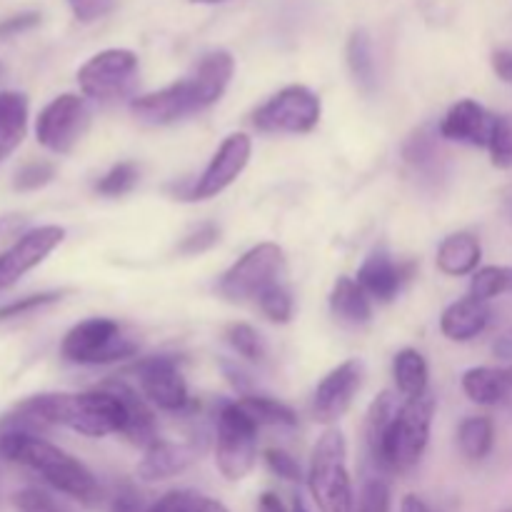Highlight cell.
<instances>
[{"label": "cell", "mask_w": 512, "mask_h": 512, "mask_svg": "<svg viewBox=\"0 0 512 512\" xmlns=\"http://www.w3.org/2000/svg\"><path fill=\"white\" fill-rule=\"evenodd\" d=\"M133 373L138 375L140 393L153 408L165 413H185L193 405L188 380L175 355H148L135 360Z\"/></svg>", "instance_id": "8fae6325"}, {"label": "cell", "mask_w": 512, "mask_h": 512, "mask_svg": "<svg viewBox=\"0 0 512 512\" xmlns=\"http://www.w3.org/2000/svg\"><path fill=\"white\" fill-rule=\"evenodd\" d=\"M40 25V13L38 10H23V13H15L10 18L0 20V40L3 38H15L20 33H28V30L38 28Z\"/></svg>", "instance_id": "bcb514c9"}, {"label": "cell", "mask_w": 512, "mask_h": 512, "mask_svg": "<svg viewBox=\"0 0 512 512\" xmlns=\"http://www.w3.org/2000/svg\"><path fill=\"white\" fill-rule=\"evenodd\" d=\"M255 305H258V310L270 320V323H278V325L290 323L295 310L293 293H290V288L285 283L273 285L270 290H265Z\"/></svg>", "instance_id": "e575fe53"}, {"label": "cell", "mask_w": 512, "mask_h": 512, "mask_svg": "<svg viewBox=\"0 0 512 512\" xmlns=\"http://www.w3.org/2000/svg\"><path fill=\"white\" fill-rule=\"evenodd\" d=\"M0 458L33 470L50 488L80 503L83 508H95L103 503V488L88 470V465H83L50 440L40 438L33 430L10 423L0 425Z\"/></svg>", "instance_id": "7a4b0ae2"}, {"label": "cell", "mask_w": 512, "mask_h": 512, "mask_svg": "<svg viewBox=\"0 0 512 512\" xmlns=\"http://www.w3.org/2000/svg\"><path fill=\"white\" fill-rule=\"evenodd\" d=\"M435 405L438 403H435L433 393L400 403L375 468L383 473H408L423 460L430 443V430H433Z\"/></svg>", "instance_id": "277c9868"}, {"label": "cell", "mask_w": 512, "mask_h": 512, "mask_svg": "<svg viewBox=\"0 0 512 512\" xmlns=\"http://www.w3.org/2000/svg\"><path fill=\"white\" fill-rule=\"evenodd\" d=\"M323 103L305 85H285L253 113V125L260 133L303 135L318 128Z\"/></svg>", "instance_id": "30bf717a"}, {"label": "cell", "mask_w": 512, "mask_h": 512, "mask_svg": "<svg viewBox=\"0 0 512 512\" xmlns=\"http://www.w3.org/2000/svg\"><path fill=\"white\" fill-rule=\"evenodd\" d=\"M225 340L240 358L250 360V363H260L265 358L263 338L250 323H230L225 328Z\"/></svg>", "instance_id": "836d02e7"}, {"label": "cell", "mask_w": 512, "mask_h": 512, "mask_svg": "<svg viewBox=\"0 0 512 512\" xmlns=\"http://www.w3.org/2000/svg\"><path fill=\"white\" fill-rule=\"evenodd\" d=\"M495 423L488 415H468L458 425V448L470 463H480L493 453Z\"/></svg>", "instance_id": "f546056e"}, {"label": "cell", "mask_w": 512, "mask_h": 512, "mask_svg": "<svg viewBox=\"0 0 512 512\" xmlns=\"http://www.w3.org/2000/svg\"><path fill=\"white\" fill-rule=\"evenodd\" d=\"M398 410H400V403L390 390L380 393L378 398L370 403L368 415H365V448H368V455L370 460H373V465H378L385 435H388Z\"/></svg>", "instance_id": "f1b7e54d"}, {"label": "cell", "mask_w": 512, "mask_h": 512, "mask_svg": "<svg viewBox=\"0 0 512 512\" xmlns=\"http://www.w3.org/2000/svg\"><path fill=\"white\" fill-rule=\"evenodd\" d=\"M488 150L495 168H512V120L498 115Z\"/></svg>", "instance_id": "f35d334b"}, {"label": "cell", "mask_w": 512, "mask_h": 512, "mask_svg": "<svg viewBox=\"0 0 512 512\" xmlns=\"http://www.w3.org/2000/svg\"><path fill=\"white\" fill-rule=\"evenodd\" d=\"M193 3H223V0H193Z\"/></svg>", "instance_id": "6f0895ef"}, {"label": "cell", "mask_w": 512, "mask_h": 512, "mask_svg": "<svg viewBox=\"0 0 512 512\" xmlns=\"http://www.w3.org/2000/svg\"><path fill=\"white\" fill-rule=\"evenodd\" d=\"M363 388V363L355 358L345 360L330 370L313 393V420L320 425H335L345 418L355 395Z\"/></svg>", "instance_id": "5bb4252c"}, {"label": "cell", "mask_w": 512, "mask_h": 512, "mask_svg": "<svg viewBox=\"0 0 512 512\" xmlns=\"http://www.w3.org/2000/svg\"><path fill=\"white\" fill-rule=\"evenodd\" d=\"M415 273V263H405L390 253L385 245H378L368 253L358 268V283L375 303H393Z\"/></svg>", "instance_id": "9a60e30c"}, {"label": "cell", "mask_w": 512, "mask_h": 512, "mask_svg": "<svg viewBox=\"0 0 512 512\" xmlns=\"http://www.w3.org/2000/svg\"><path fill=\"white\" fill-rule=\"evenodd\" d=\"M400 512H430V510L418 495H405L403 503H400Z\"/></svg>", "instance_id": "f5cc1de1"}, {"label": "cell", "mask_w": 512, "mask_h": 512, "mask_svg": "<svg viewBox=\"0 0 512 512\" xmlns=\"http://www.w3.org/2000/svg\"><path fill=\"white\" fill-rule=\"evenodd\" d=\"M200 453L203 448L195 443H173V440L158 438L148 450H143L135 475L143 483H163L185 473L200 458Z\"/></svg>", "instance_id": "ac0fdd59"}, {"label": "cell", "mask_w": 512, "mask_h": 512, "mask_svg": "<svg viewBox=\"0 0 512 512\" xmlns=\"http://www.w3.org/2000/svg\"><path fill=\"white\" fill-rule=\"evenodd\" d=\"M508 213H510V218H512V198L508 200Z\"/></svg>", "instance_id": "680465c9"}, {"label": "cell", "mask_w": 512, "mask_h": 512, "mask_svg": "<svg viewBox=\"0 0 512 512\" xmlns=\"http://www.w3.org/2000/svg\"><path fill=\"white\" fill-rule=\"evenodd\" d=\"M3 78H5V65L3 60H0V83H3Z\"/></svg>", "instance_id": "9f6ffc18"}, {"label": "cell", "mask_w": 512, "mask_h": 512, "mask_svg": "<svg viewBox=\"0 0 512 512\" xmlns=\"http://www.w3.org/2000/svg\"><path fill=\"white\" fill-rule=\"evenodd\" d=\"M200 495H195L193 490H170L163 498L155 500L153 505H148L145 512H195Z\"/></svg>", "instance_id": "7bdbcfd3"}, {"label": "cell", "mask_w": 512, "mask_h": 512, "mask_svg": "<svg viewBox=\"0 0 512 512\" xmlns=\"http://www.w3.org/2000/svg\"><path fill=\"white\" fill-rule=\"evenodd\" d=\"M393 508V493L385 478H370L355 500V512H390Z\"/></svg>", "instance_id": "d590c367"}, {"label": "cell", "mask_w": 512, "mask_h": 512, "mask_svg": "<svg viewBox=\"0 0 512 512\" xmlns=\"http://www.w3.org/2000/svg\"><path fill=\"white\" fill-rule=\"evenodd\" d=\"M330 313L343 325L360 328L373 318V300L360 288L358 280L343 275V278L335 280L333 290H330Z\"/></svg>", "instance_id": "cb8c5ba5"}, {"label": "cell", "mask_w": 512, "mask_h": 512, "mask_svg": "<svg viewBox=\"0 0 512 512\" xmlns=\"http://www.w3.org/2000/svg\"><path fill=\"white\" fill-rule=\"evenodd\" d=\"M403 158L425 180H438L445 175L443 150L438 145V135L430 133L428 128H420L410 135L408 143L403 145Z\"/></svg>", "instance_id": "d4e9b609"}, {"label": "cell", "mask_w": 512, "mask_h": 512, "mask_svg": "<svg viewBox=\"0 0 512 512\" xmlns=\"http://www.w3.org/2000/svg\"><path fill=\"white\" fill-rule=\"evenodd\" d=\"M28 228V218L20 213H10V215H0V255L20 238Z\"/></svg>", "instance_id": "7dc6e473"}, {"label": "cell", "mask_w": 512, "mask_h": 512, "mask_svg": "<svg viewBox=\"0 0 512 512\" xmlns=\"http://www.w3.org/2000/svg\"><path fill=\"white\" fill-rule=\"evenodd\" d=\"M130 113L145 125H173L178 120L188 118V115L200 113V110L198 103H195L190 80L183 78L165 85V88L153 90V93L133 98L130 100Z\"/></svg>", "instance_id": "2e32d148"}, {"label": "cell", "mask_w": 512, "mask_h": 512, "mask_svg": "<svg viewBox=\"0 0 512 512\" xmlns=\"http://www.w3.org/2000/svg\"><path fill=\"white\" fill-rule=\"evenodd\" d=\"M63 298L60 290H50V293H35V295H25V298L10 300V303L0 305V323L5 320H15V318H25V315L35 313V310H43L48 305L58 303Z\"/></svg>", "instance_id": "74e56055"}, {"label": "cell", "mask_w": 512, "mask_h": 512, "mask_svg": "<svg viewBox=\"0 0 512 512\" xmlns=\"http://www.w3.org/2000/svg\"><path fill=\"white\" fill-rule=\"evenodd\" d=\"M393 380L398 393L405 395V400L430 393V368L425 355L415 348L398 350L393 358Z\"/></svg>", "instance_id": "4316f807"}, {"label": "cell", "mask_w": 512, "mask_h": 512, "mask_svg": "<svg viewBox=\"0 0 512 512\" xmlns=\"http://www.w3.org/2000/svg\"><path fill=\"white\" fill-rule=\"evenodd\" d=\"M308 490L318 512H355L353 480L348 470V443L338 428H328L313 445L308 463Z\"/></svg>", "instance_id": "3957f363"}, {"label": "cell", "mask_w": 512, "mask_h": 512, "mask_svg": "<svg viewBox=\"0 0 512 512\" xmlns=\"http://www.w3.org/2000/svg\"><path fill=\"white\" fill-rule=\"evenodd\" d=\"M15 512H70L63 505L55 503L53 495H48L40 488H23L13 495Z\"/></svg>", "instance_id": "ab89813d"}, {"label": "cell", "mask_w": 512, "mask_h": 512, "mask_svg": "<svg viewBox=\"0 0 512 512\" xmlns=\"http://www.w3.org/2000/svg\"><path fill=\"white\" fill-rule=\"evenodd\" d=\"M495 123H498V115L490 113L485 105H480L478 100H458L455 105H450V110L445 113V118L440 120V138L453 140V143L473 145V148H488L490 138H493Z\"/></svg>", "instance_id": "e0dca14e"}, {"label": "cell", "mask_w": 512, "mask_h": 512, "mask_svg": "<svg viewBox=\"0 0 512 512\" xmlns=\"http://www.w3.org/2000/svg\"><path fill=\"white\" fill-rule=\"evenodd\" d=\"M148 505H145L143 493L135 488L133 483H120L115 488L113 498H110V512H145Z\"/></svg>", "instance_id": "ee69618b"}, {"label": "cell", "mask_w": 512, "mask_h": 512, "mask_svg": "<svg viewBox=\"0 0 512 512\" xmlns=\"http://www.w3.org/2000/svg\"><path fill=\"white\" fill-rule=\"evenodd\" d=\"M220 368H223L225 378H228V383L233 385L235 393H238L240 398H243V395L255 393L253 378H250V375L245 373L238 363H233V360H223V363H220Z\"/></svg>", "instance_id": "c3c4849f"}, {"label": "cell", "mask_w": 512, "mask_h": 512, "mask_svg": "<svg viewBox=\"0 0 512 512\" xmlns=\"http://www.w3.org/2000/svg\"><path fill=\"white\" fill-rule=\"evenodd\" d=\"M258 430L238 400H223L215 413V468L228 483H240L258 463Z\"/></svg>", "instance_id": "5b68a950"}, {"label": "cell", "mask_w": 512, "mask_h": 512, "mask_svg": "<svg viewBox=\"0 0 512 512\" xmlns=\"http://www.w3.org/2000/svg\"><path fill=\"white\" fill-rule=\"evenodd\" d=\"M28 130V98L18 90H3L0 108V163L23 143Z\"/></svg>", "instance_id": "484cf974"}, {"label": "cell", "mask_w": 512, "mask_h": 512, "mask_svg": "<svg viewBox=\"0 0 512 512\" xmlns=\"http://www.w3.org/2000/svg\"><path fill=\"white\" fill-rule=\"evenodd\" d=\"M125 405L108 385L88 393H40L20 400L5 423L33 433L40 428H68L88 438L120 435L125 428Z\"/></svg>", "instance_id": "6da1fadb"}, {"label": "cell", "mask_w": 512, "mask_h": 512, "mask_svg": "<svg viewBox=\"0 0 512 512\" xmlns=\"http://www.w3.org/2000/svg\"><path fill=\"white\" fill-rule=\"evenodd\" d=\"M238 403L243 405L245 413L255 420V423L263 428H298V413H295L290 405H285L283 400L270 398V395L263 393H250L238 398Z\"/></svg>", "instance_id": "4dcf8cb0"}, {"label": "cell", "mask_w": 512, "mask_h": 512, "mask_svg": "<svg viewBox=\"0 0 512 512\" xmlns=\"http://www.w3.org/2000/svg\"><path fill=\"white\" fill-rule=\"evenodd\" d=\"M195 512H230V510H228V505L220 503V500L205 498V495H200L198 505H195Z\"/></svg>", "instance_id": "816d5d0a"}, {"label": "cell", "mask_w": 512, "mask_h": 512, "mask_svg": "<svg viewBox=\"0 0 512 512\" xmlns=\"http://www.w3.org/2000/svg\"><path fill=\"white\" fill-rule=\"evenodd\" d=\"M220 240V228L215 223H200L198 228L190 230L178 245L180 255H200L205 250L215 248Z\"/></svg>", "instance_id": "b9f144b4"}, {"label": "cell", "mask_w": 512, "mask_h": 512, "mask_svg": "<svg viewBox=\"0 0 512 512\" xmlns=\"http://www.w3.org/2000/svg\"><path fill=\"white\" fill-rule=\"evenodd\" d=\"M285 278L288 260L283 248L278 243H258L220 275L215 290L228 303H258L265 290L285 283Z\"/></svg>", "instance_id": "8992f818"}, {"label": "cell", "mask_w": 512, "mask_h": 512, "mask_svg": "<svg viewBox=\"0 0 512 512\" xmlns=\"http://www.w3.org/2000/svg\"><path fill=\"white\" fill-rule=\"evenodd\" d=\"M68 5L80 23H95L115 8V0H68Z\"/></svg>", "instance_id": "f6af8a7d"}, {"label": "cell", "mask_w": 512, "mask_h": 512, "mask_svg": "<svg viewBox=\"0 0 512 512\" xmlns=\"http://www.w3.org/2000/svg\"><path fill=\"white\" fill-rule=\"evenodd\" d=\"M0 108H3V93H0Z\"/></svg>", "instance_id": "91938a15"}, {"label": "cell", "mask_w": 512, "mask_h": 512, "mask_svg": "<svg viewBox=\"0 0 512 512\" xmlns=\"http://www.w3.org/2000/svg\"><path fill=\"white\" fill-rule=\"evenodd\" d=\"M483 260V245H480L478 235L473 233H450L438 245V270L450 278H463V275H473L480 268Z\"/></svg>", "instance_id": "603a6c76"}, {"label": "cell", "mask_w": 512, "mask_h": 512, "mask_svg": "<svg viewBox=\"0 0 512 512\" xmlns=\"http://www.w3.org/2000/svg\"><path fill=\"white\" fill-rule=\"evenodd\" d=\"M463 393L468 395L470 403L493 408L503 403L512 393V363L500 365V368H470L463 373Z\"/></svg>", "instance_id": "7402d4cb"}, {"label": "cell", "mask_w": 512, "mask_h": 512, "mask_svg": "<svg viewBox=\"0 0 512 512\" xmlns=\"http://www.w3.org/2000/svg\"><path fill=\"white\" fill-rule=\"evenodd\" d=\"M493 70L500 80L512 83V50H495L493 53Z\"/></svg>", "instance_id": "681fc988"}, {"label": "cell", "mask_w": 512, "mask_h": 512, "mask_svg": "<svg viewBox=\"0 0 512 512\" xmlns=\"http://www.w3.org/2000/svg\"><path fill=\"white\" fill-rule=\"evenodd\" d=\"M512 290V270L503 268V265H485L478 268L470 278V298L490 303L498 295Z\"/></svg>", "instance_id": "1f68e13d"}, {"label": "cell", "mask_w": 512, "mask_h": 512, "mask_svg": "<svg viewBox=\"0 0 512 512\" xmlns=\"http://www.w3.org/2000/svg\"><path fill=\"white\" fill-rule=\"evenodd\" d=\"M495 353H498V358H512V338H500L495 345Z\"/></svg>", "instance_id": "db71d44e"}, {"label": "cell", "mask_w": 512, "mask_h": 512, "mask_svg": "<svg viewBox=\"0 0 512 512\" xmlns=\"http://www.w3.org/2000/svg\"><path fill=\"white\" fill-rule=\"evenodd\" d=\"M235 73V60L228 50H210L203 58L195 63L193 73L188 75L190 88H193L195 103L198 110L210 108V105L218 103L220 98L228 90L230 80Z\"/></svg>", "instance_id": "d6986e66"}, {"label": "cell", "mask_w": 512, "mask_h": 512, "mask_svg": "<svg viewBox=\"0 0 512 512\" xmlns=\"http://www.w3.org/2000/svg\"><path fill=\"white\" fill-rule=\"evenodd\" d=\"M60 355L73 365H113L138 355V343L113 318H88L65 333Z\"/></svg>", "instance_id": "52a82bcc"}, {"label": "cell", "mask_w": 512, "mask_h": 512, "mask_svg": "<svg viewBox=\"0 0 512 512\" xmlns=\"http://www.w3.org/2000/svg\"><path fill=\"white\" fill-rule=\"evenodd\" d=\"M65 228L60 225H38L30 228L0 255V293L13 288L20 278L48 260L63 245Z\"/></svg>", "instance_id": "4fadbf2b"}, {"label": "cell", "mask_w": 512, "mask_h": 512, "mask_svg": "<svg viewBox=\"0 0 512 512\" xmlns=\"http://www.w3.org/2000/svg\"><path fill=\"white\" fill-rule=\"evenodd\" d=\"M250 153H253V140L245 133H230L228 138L220 143L210 163L205 165L203 173L195 180H190L188 200H210L218 198L223 190H228L235 180L240 178L250 163Z\"/></svg>", "instance_id": "7c38bea8"}, {"label": "cell", "mask_w": 512, "mask_h": 512, "mask_svg": "<svg viewBox=\"0 0 512 512\" xmlns=\"http://www.w3.org/2000/svg\"><path fill=\"white\" fill-rule=\"evenodd\" d=\"M138 180H140L138 163H133V160H123V163H115L105 175H100L98 183H95V193L105 195V198H120V195H128L130 190L138 185Z\"/></svg>", "instance_id": "d6a6232c"}, {"label": "cell", "mask_w": 512, "mask_h": 512, "mask_svg": "<svg viewBox=\"0 0 512 512\" xmlns=\"http://www.w3.org/2000/svg\"><path fill=\"white\" fill-rule=\"evenodd\" d=\"M138 55L125 48L100 50L85 60L78 70L80 93L88 100L110 103L128 98L138 83Z\"/></svg>", "instance_id": "ba28073f"}, {"label": "cell", "mask_w": 512, "mask_h": 512, "mask_svg": "<svg viewBox=\"0 0 512 512\" xmlns=\"http://www.w3.org/2000/svg\"><path fill=\"white\" fill-rule=\"evenodd\" d=\"M105 385H108V388L113 390L125 405V415H128V420H125V428L120 435H123L130 445H135V448L148 450L150 445L160 438L158 418H155L153 405L145 400L143 393H138L133 385L123 383V380H110V383Z\"/></svg>", "instance_id": "ffe728a7"}, {"label": "cell", "mask_w": 512, "mask_h": 512, "mask_svg": "<svg viewBox=\"0 0 512 512\" xmlns=\"http://www.w3.org/2000/svg\"><path fill=\"white\" fill-rule=\"evenodd\" d=\"M345 55H348V68L355 85L365 95H373L375 88H378V65H375V50L368 30L358 28L350 33Z\"/></svg>", "instance_id": "83f0119b"}, {"label": "cell", "mask_w": 512, "mask_h": 512, "mask_svg": "<svg viewBox=\"0 0 512 512\" xmlns=\"http://www.w3.org/2000/svg\"><path fill=\"white\" fill-rule=\"evenodd\" d=\"M500 512H512V508H508V510H500Z\"/></svg>", "instance_id": "94428289"}, {"label": "cell", "mask_w": 512, "mask_h": 512, "mask_svg": "<svg viewBox=\"0 0 512 512\" xmlns=\"http://www.w3.org/2000/svg\"><path fill=\"white\" fill-rule=\"evenodd\" d=\"M293 512H310L308 508H305V503L300 498H295V503H293Z\"/></svg>", "instance_id": "11a10c76"}, {"label": "cell", "mask_w": 512, "mask_h": 512, "mask_svg": "<svg viewBox=\"0 0 512 512\" xmlns=\"http://www.w3.org/2000/svg\"><path fill=\"white\" fill-rule=\"evenodd\" d=\"M258 512H288V510H285L283 500L278 498V493L265 490V493L258 498Z\"/></svg>", "instance_id": "f907efd6"}, {"label": "cell", "mask_w": 512, "mask_h": 512, "mask_svg": "<svg viewBox=\"0 0 512 512\" xmlns=\"http://www.w3.org/2000/svg\"><path fill=\"white\" fill-rule=\"evenodd\" d=\"M490 318H493V310L488 308V303L465 295V298L455 300V303H450L443 310V315H440V333L448 340H453V343H470L480 333H485Z\"/></svg>", "instance_id": "44dd1931"}, {"label": "cell", "mask_w": 512, "mask_h": 512, "mask_svg": "<svg viewBox=\"0 0 512 512\" xmlns=\"http://www.w3.org/2000/svg\"><path fill=\"white\" fill-rule=\"evenodd\" d=\"M263 458L275 478L285 480V483H300V480H303V468H300V463L288 453V450L268 448Z\"/></svg>", "instance_id": "60d3db41"}, {"label": "cell", "mask_w": 512, "mask_h": 512, "mask_svg": "<svg viewBox=\"0 0 512 512\" xmlns=\"http://www.w3.org/2000/svg\"><path fill=\"white\" fill-rule=\"evenodd\" d=\"M55 178V165L50 160H30L23 168L15 173L13 188L20 193H30V190H40Z\"/></svg>", "instance_id": "8d00e7d4"}, {"label": "cell", "mask_w": 512, "mask_h": 512, "mask_svg": "<svg viewBox=\"0 0 512 512\" xmlns=\"http://www.w3.org/2000/svg\"><path fill=\"white\" fill-rule=\"evenodd\" d=\"M93 110L85 95L63 93L35 118V140L55 155H68L88 133Z\"/></svg>", "instance_id": "9c48e42d"}]
</instances>
